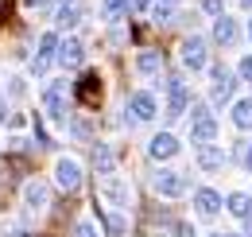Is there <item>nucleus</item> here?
<instances>
[{"label":"nucleus","instance_id":"obj_29","mask_svg":"<svg viewBox=\"0 0 252 237\" xmlns=\"http://www.w3.org/2000/svg\"><path fill=\"white\" fill-rule=\"evenodd\" d=\"M241 222H245V237H252V214H245Z\"/></svg>","mask_w":252,"mask_h":237},{"label":"nucleus","instance_id":"obj_35","mask_svg":"<svg viewBox=\"0 0 252 237\" xmlns=\"http://www.w3.org/2000/svg\"><path fill=\"white\" fill-rule=\"evenodd\" d=\"M16 237H32V234H16Z\"/></svg>","mask_w":252,"mask_h":237},{"label":"nucleus","instance_id":"obj_15","mask_svg":"<svg viewBox=\"0 0 252 237\" xmlns=\"http://www.w3.org/2000/svg\"><path fill=\"white\" fill-rule=\"evenodd\" d=\"M237 35H241V31H237V20L221 12L218 20H214V39H218L221 47H233V43H237Z\"/></svg>","mask_w":252,"mask_h":237},{"label":"nucleus","instance_id":"obj_34","mask_svg":"<svg viewBox=\"0 0 252 237\" xmlns=\"http://www.w3.org/2000/svg\"><path fill=\"white\" fill-rule=\"evenodd\" d=\"M59 4H63V8H66V4H74V0H59Z\"/></svg>","mask_w":252,"mask_h":237},{"label":"nucleus","instance_id":"obj_31","mask_svg":"<svg viewBox=\"0 0 252 237\" xmlns=\"http://www.w3.org/2000/svg\"><path fill=\"white\" fill-rule=\"evenodd\" d=\"M24 4H28V8H43L47 0H24Z\"/></svg>","mask_w":252,"mask_h":237},{"label":"nucleus","instance_id":"obj_1","mask_svg":"<svg viewBox=\"0 0 252 237\" xmlns=\"http://www.w3.org/2000/svg\"><path fill=\"white\" fill-rule=\"evenodd\" d=\"M190 136L198 144H210L218 136V120L210 113V105H190Z\"/></svg>","mask_w":252,"mask_h":237},{"label":"nucleus","instance_id":"obj_20","mask_svg":"<svg viewBox=\"0 0 252 237\" xmlns=\"http://www.w3.org/2000/svg\"><path fill=\"white\" fill-rule=\"evenodd\" d=\"M136 66H140V74H159V70H163V55H159V51H140Z\"/></svg>","mask_w":252,"mask_h":237},{"label":"nucleus","instance_id":"obj_18","mask_svg":"<svg viewBox=\"0 0 252 237\" xmlns=\"http://www.w3.org/2000/svg\"><path fill=\"white\" fill-rule=\"evenodd\" d=\"M94 167H97V175H113V171H117V152L109 148V144H97Z\"/></svg>","mask_w":252,"mask_h":237},{"label":"nucleus","instance_id":"obj_17","mask_svg":"<svg viewBox=\"0 0 252 237\" xmlns=\"http://www.w3.org/2000/svg\"><path fill=\"white\" fill-rule=\"evenodd\" d=\"M78 97H82L86 105H94L97 97H101V78H97V70H86V74L78 78Z\"/></svg>","mask_w":252,"mask_h":237},{"label":"nucleus","instance_id":"obj_14","mask_svg":"<svg viewBox=\"0 0 252 237\" xmlns=\"http://www.w3.org/2000/svg\"><path fill=\"white\" fill-rule=\"evenodd\" d=\"M194 210H198L202 218H214V214L221 210V195H218V191H210V187L194 191Z\"/></svg>","mask_w":252,"mask_h":237},{"label":"nucleus","instance_id":"obj_26","mask_svg":"<svg viewBox=\"0 0 252 237\" xmlns=\"http://www.w3.org/2000/svg\"><path fill=\"white\" fill-rule=\"evenodd\" d=\"M237 74H241L245 82H252V55H245V59H241V66H237Z\"/></svg>","mask_w":252,"mask_h":237},{"label":"nucleus","instance_id":"obj_33","mask_svg":"<svg viewBox=\"0 0 252 237\" xmlns=\"http://www.w3.org/2000/svg\"><path fill=\"white\" fill-rule=\"evenodd\" d=\"M221 237H245V234H221Z\"/></svg>","mask_w":252,"mask_h":237},{"label":"nucleus","instance_id":"obj_36","mask_svg":"<svg viewBox=\"0 0 252 237\" xmlns=\"http://www.w3.org/2000/svg\"><path fill=\"white\" fill-rule=\"evenodd\" d=\"M249 39H252V24H249Z\"/></svg>","mask_w":252,"mask_h":237},{"label":"nucleus","instance_id":"obj_21","mask_svg":"<svg viewBox=\"0 0 252 237\" xmlns=\"http://www.w3.org/2000/svg\"><path fill=\"white\" fill-rule=\"evenodd\" d=\"M225 206H229V214L245 218V214H252V198L245 195V191H237V195H229V198H225Z\"/></svg>","mask_w":252,"mask_h":237},{"label":"nucleus","instance_id":"obj_6","mask_svg":"<svg viewBox=\"0 0 252 237\" xmlns=\"http://www.w3.org/2000/svg\"><path fill=\"white\" fill-rule=\"evenodd\" d=\"M152 187H156V195H163V198H183L187 195V179L179 175V171H159L152 179Z\"/></svg>","mask_w":252,"mask_h":237},{"label":"nucleus","instance_id":"obj_30","mask_svg":"<svg viewBox=\"0 0 252 237\" xmlns=\"http://www.w3.org/2000/svg\"><path fill=\"white\" fill-rule=\"evenodd\" d=\"M136 8H140V12H148V8H152V0H136Z\"/></svg>","mask_w":252,"mask_h":237},{"label":"nucleus","instance_id":"obj_13","mask_svg":"<svg viewBox=\"0 0 252 237\" xmlns=\"http://www.w3.org/2000/svg\"><path fill=\"white\" fill-rule=\"evenodd\" d=\"M59 66H66V70H74V66H82V43L70 35V39H59Z\"/></svg>","mask_w":252,"mask_h":237},{"label":"nucleus","instance_id":"obj_11","mask_svg":"<svg viewBox=\"0 0 252 237\" xmlns=\"http://www.w3.org/2000/svg\"><path fill=\"white\" fill-rule=\"evenodd\" d=\"M55 55H59V35L47 31V35L39 39V51H35V74H43V70L55 62Z\"/></svg>","mask_w":252,"mask_h":237},{"label":"nucleus","instance_id":"obj_10","mask_svg":"<svg viewBox=\"0 0 252 237\" xmlns=\"http://www.w3.org/2000/svg\"><path fill=\"white\" fill-rule=\"evenodd\" d=\"M179 152V136L175 132H156L152 140H148V156L152 159H171Z\"/></svg>","mask_w":252,"mask_h":237},{"label":"nucleus","instance_id":"obj_12","mask_svg":"<svg viewBox=\"0 0 252 237\" xmlns=\"http://www.w3.org/2000/svg\"><path fill=\"white\" fill-rule=\"evenodd\" d=\"M187 105H190L187 86H183V82H171V86H167V117H183Z\"/></svg>","mask_w":252,"mask_h":237},{"label":"nucleus","instance_id":"obj_22","mask_svg":"<svg viewBox=\"0 0 252 237\" xmlns=\"http://www.w3.org/2000/svg\"><path fill=\"white\" fill-rule=\"evenodd\" d=\"M105 230H109V234L113 237H125V230H128V222H125V214H121V210H105Z\"/></svg>","mask_w":252,"mask_h":237},{"label":"nucleus","instance_id":"obj_24","mask_svg":"<svg viewBox=\"0 0 252 237\" xmlns=\"http://www.w3.org/2000/svg\"><path fill=\"white\" fill-rule=\"evenodd\" d=\"M74 237H101V230H97V226L90 222V218H82V222L74 226Z\"/></svg>","mask_w":252,"mask_h":237},{"label":"nucleus","instance_id":"obj_25","mask_svg":"<svg viewBox=\"0 0 252 237\" xmlns=\"http://www.w3.org/2000/svg\"><path fill=\"white\" fill-rule=\"evenodd\" d=\"M152 16H156L159 24H163V20H171V0H159V4H152Z\"/></svg>","mask_w":252,"mask_h":237},{"label":"nucleus","instance_id":"obj_32","mask_svg":"<svg viewBox=\"0 0 252 237\" xmlns=\"http://www.w3.org/2000/svg\"><path fill=\"white\" fill-rule=\"evenodd\" d=\"M241 8H252V0H241Z\"/></svg>","mask_w":252,"mask_h":237},{"label":"nucleus","instance_id":"obj_7","mask_svg":"<svg viewBox=\"0 0 252 237\" xmlns=\"http://www.w3.org/2000/svg\"><path fill=\"white\" fill-rule=\"evenodd\" d=\"M101 198H105L113 210H125L128 198H132V191H128V183H121L117 175H105V183H101Z\"/></svg>","mask_w":252,"mask_h":237},{"label":"nucleus","instance_id":"obj_2","mask_svg":"<svg viewBox=\"0 0 252 237\" xmlns=\"http://www.w3.org/2000/svg\"><path fill=\"white\" fill-rule=\"evenodd\" d=\"M156 113H159V105L148 89H136L128 97V120H156Z\"/></svg>","mask_w":252,"mask_h":237},{"label":"nucleus","instance_id":"obj_4","mask_svg":"<svg viewBox=\"0 0 252 237\" xmlns=\"http://www.w3.org/2000/svg\"><path fill=\"white\" fill-rule=\"evenodd\" d=\"M206 59H210L206 39H202V35H190L187 43H183V66H187V70H206Z\"/></svg>","mask_w":252,"mask_h":237},{"label":"nucleus","instance_id":"obj_23","mask_svg":"<svg viewBox=\"0 0 252 237\" xmlns=\"http://www.w3.org/2000/svg\"><path fill=\"white\" fill-rule=\"evenodd\" d=\"M125 12H128V0H101V20L113 24V20H121Z\"/></svg>","mask_w":252,"mask_h":237},{"label":"nucleus","instance_id":"obj_5","mask_svg":"<svg viewBox=\"0 0 252 237\" xmlns=\"http://www.w3.org/2000/svg\"><path fill=\"white\" fill-rule=\"evenodd\" d=\"M55 183H59L63 191H78V187H82V163L70 159V156H63V159L55 163Z\"/></svg>","mask_w":252,"mask_h":237},{"label":"nucleus","instance_id":"obj_16","mask_svg":"<svg viewBox=\"0 0 252 237\" xmlns=\"http://www.w3.org/2000/svg\"><path fill=\"white\" fill-rule=\"evenodd\" d=\"M221 163H225V152H221L214 140L198 148V167H202V171H221Z\"/></svg>","mask_w":252,"mask_h":237},{"label":"nucleus","instance_id":"obj_8","mask_svg":"<svg viewBox=\"0 0 252 237\" xmlns=\"http://www.w3.org/2000/svg\"><path fill=\"white\" fill-rule=\"evenodd\" d=\"M233 89H237V78H233L225 66H214V89H210L214 105H229V101H233Z\"/></svg>","mask_w":252,"mask_h":237},{"label":"nucleus","instance_id":"obj_28","mask_svg":"<svg viewBox=\"0 0 252 237\" xmlns=\"http://www.w3.org/2000/svg\"><path fill=\"white\" fill-rule=\"evenodd\" d=\"M241 163H245V167H249V171H252V144H249V148H245V152H241Z\"/></svg>","mask_w":252,"mask_h":237},{"label":"nucleus","instance_id":"obj_3","mask_svg":"<svg viewBox=\"0 0 252 237\" xmlns=\"http://www.w3.org/2000/svg\"><path fill=\"white\" fill-rule=\"evenodd\" d=\"M43 105H47V113H51L55 124H66V86L63 82H51L43 89Z\"/></svg>","mask_w":252,"mask_h":237},{"label":"nucleus","instance_id":"obj_27","mask_svg":"<svg viewBox=\"0 0 252 237\" xmlns=\"http://www.w3.org/2000/svg\"><path fill=\"white\" fill-rule=\"evenodd\" d=\"M202 8H206V12L214 16V20H218V16H221V0H202Z\"/></svg>","mask_w":252,"mask_h":237},{"label":"nucleus","instance_id":"obj_9","mask_svg":"<svg viewBox=\"0 0 252 237\" xmlns=\"http://www.w3.org/2000/svg\"><path fill=\"white\" fill-rule=\"evenodd\" d=\"M24 202H28V210L43 214V210L51 206V191H47V183H39V179L24 183Z\"/></svg>","mask_w":252,"mask_h":237},{"label":"nucleus","instance_id":"obj_19","mask_svg":"<svg viewBox=\"0 0 252 237\" xmlns=\"http://www.w3.org/2000/svg\"><path fill=\"white\" fill-rule=\"evenodd\" d=\"M233 124L245 128V132L252 128V97H241V101L233 105Z\"/></svg>","mask_w":252,"mask_h":237}]
</instances>
